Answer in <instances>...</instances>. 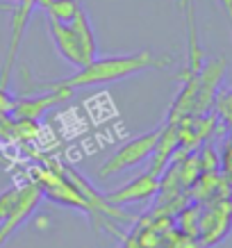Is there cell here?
Returning a JSON list of instances; mask_svg holds the SVG:
<instances>
[{"label":"cell","mask_w":232,"mask_h":248,"mask_svg":"<svg viewBox=\"0 0 232 248\" xmlns=\"http://www.w3.org/2000/svg\"><path fill=\"white\" fill-rule=\"evenodd\" d=\"M169 64V60L157 57L150 50H139V53L130 55H107V57H93L91 62H87L84 66H80L73 76L55 80V82H41V87L46 89H64L75 93L77 89L84 87H98V84H109L119 82L125 78H132L137 73L150 71V68H162Z\"/></svg>","instance_id":"6da1fadb"},{"label":"cell","mask_w":232,"mask_h":248,"mask_svg":"<svg viewBox=\"0 0 232 248\" xmlns=\"http://www.w3.org/2000/svg\"><path fill=\"white\" fill-rule=\"evenodd\" d=\"M159 132H162V125H157V128L150 130V132H143V135L135 137V139H130L123 146H119L112 157L100 164V171L98 173L103 178H109L114 173H121V171H125V169H132V166L146 162L153 155L155 146H157Z\"/></svg>","instance_id":"7a4b0ae2"},{"label":"cell","mask_w":232,"mask_h":248,"mask_svg":"<svg viewBox=\"0 0 232 248\" xmlns=\"http://www.w3.org/2000/svg\"><path fill=\"white\" fill-rule=\"evenodd\" d=\"M48 34L53 39L57 53L68 64H73L75 68L84 66L87 62H91L98 55V50H93V48H89V46L84 44L68 23H60V21H55V18H48Z\"/></svg>","instance_id":"3957f363"},{"label":"cell","mask_w":232,"mask_h":248,"mask_svg":"<svg viewBox=\"0 0 232 248\" xmlns=\"http://www.w3.org/2000/svg\"><path fill=\"white\" fill-rule=\"evenodd\" d=\"M39 5V0H14V9H12V28H9V44L7 53H5V62H2V71H0V87L7 89V82L14 71V62L21 48V41L28 30V21H30L32 12Z\"/></svg>","instance_id":"277c9868"},{"label":"cell","mask_w":232,"mask_h":248,"mask_svg":"<svg viewBox=\"0 0 232 248\" xmlns=\"http://www.w3.org/2000/svg\"><path fill=\"white\" fill-rule=\"evenodd\" d=\"M41 198H44V196L39 191L37 182L30 180L28 185H21V187H18L14 203H12L7 214H5L2 221H0V248H2V244L16 232L23 223H25V218L37 210V205L41 203Z\"/></svg>","instance_id":"5b68a950"},{"label":"cell","mask_w":232,"mask_h":248,"mask_svg":"<svg viewBox=\"0 0 232 248\" xmlns=\"http://www.w3.org/2000/svg\"><path fill=\"white\" fill-rule=\"evenodd\" d=\"M73 96L71 91H64V89H48V93H41V96H21V98H14V105H12V112L9 116L12 119H18V121H37L41 119L50 107L60 105L64 100Z\"/></svg>","instance_id":"8992f818"},{"label":"cell","mask_w":232,"mask_h":248,"mask_svg":"<svg viewBox=\"0 0 232 248\" xmlns=\"http://www.w3.org/2000/svg\"><path fill=\"white\" fill-rule=\"evenodd\" d=\"M159 187H162V185H159L157 173L146 171V173H141V175H137L135 180H130L127 185H123L121 189L112 191V194H105V198H107V203H112V205L141 203V201H148Z\"/></svg>","instance_id":"52a82bcc"},{"label":"cell","mask_w":232,"mask_h":248,"mask_svg":"<svg viewBox=\"0 0 232 248\" xmlns=\"http://www.w3.org/2000/svg\"><path fill=\"white\" fill-rule=\"evenodd\" d=\"M178 9L182 12L185 18V28H187V76H196L201 71L202 64V53H201V44H198V30H196V16H194V0H178Z\"/></svg>","instance_id":"ba28073f"},{"label":"cell","mask_w":232,"mask_h":248,"mask_svg":"<svg viewBox=\"0 0 232 248\" xmlns=\"http://www.w3.org/2000/svg\"><path fill=\"white\" fill-rule=\"evenodd\" d=\"M39 5L48 12V18H55L60 23H68L82 7L80 0H39Z\"/></svg>","instance_id":"9c48e42d"},{"label":"cell","mask_w":232,"mask_h":248,"mask_svg":"<svg viewBox=\"0 0 232 248\" xmlns=\"http://www.w3.org/2000/svg\"><path fill=\"white\" fill-rule=\"evenodd\" d=\"M221 5H223V9L228 14H232V0H221Z\"/></svg>","instance_id":"30bf717a"}]
</instances>
